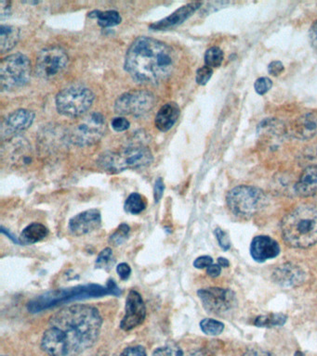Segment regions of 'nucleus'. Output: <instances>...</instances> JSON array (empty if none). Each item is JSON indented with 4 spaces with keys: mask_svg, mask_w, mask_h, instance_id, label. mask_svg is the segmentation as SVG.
I'll use <instances>...</instances> for the list:
<instances>
[{
    "mask_svg": "<svg viewBox=\"0 0 317 356\" xmlns=\"http://www.w3.org/2000/svg\"><path fill=\"white\" fill-rule=\"evenodd\" d=\"M116 272H118L119 278H120L122 281H128L129 277H131L132 268L128 263H121L120 265L116 268Z\"/></svg>",
    "mask_w": 317,
    "mask_h": 356,
    "instance_id": "obj_38",
    "label": "nucleus"
},
{
    "mask_svg": "<svg viewBox=\"0 0 317 356\" xmlns=\"http://www.w3.org/2000/svg\"><path fill=\"white\" fill-rule=\"evenodd\" d=\"M94 94L85 86H75L64 89L56 97L59 113L67 117H78L91 107Z\"/></svg>",
    "mask_w": 317,
    "mask_h": 356,
    "instance_id": "obj_8",
    "label": "nucleus"
},
{
    "mask_svg": "<svg viewBox=\"0 0 317 356\" xmlns=\"http://www.w3.org/2000/svg\"><path fill=\"white\" fill-rule=\"evenodd\" d=\"M218 265H221V268H228L230 265L229 261L224 257H219L218 259Z\"/></svg>",
    "mask_w": 317,
    "mask_h": 356,
    "instance_id": "obj_47",
    "label": "nucleus"
},
{
    "mask_svg": "<svg viewBox=\"0 0 317 356\" xmlns=\"http://www.w3.org/2000/svg\"><path fill=\"white\" fill-rule=\"evenodd\" d=\"M213 75V70L212 68L207 66V65H205V66H203L201 68H199V70H197V83L199 84L200 86H205L206 84L210 81V79L211 78V76Z\"/></svg>",
    "mask_w": 317,
    "mask_h": 356,
    "instance_id": "obj_32",
    "label": "nucleus"
},
{
    "mask_svg": "<svg viewBox=\"0 0 317 356\" xmlns=\"http://www.w3.org/2000/svg\"><path fill=\"white\" fill-rule=\"evenodd\" d=\"M146 307L142 296L136 290L129 292L125 307V315L120 322V328L124 331H131L145 322Z\"/></svg>",
    "mask_w": 317,
    "mask_h": 356,
    "instance_id": "obj_13",
    "label": "nucleus"
},
{
    "mask_svg": "<svg viewBox=\"0 0 317 356\" xmlns=\"http://www.w3.org/2000/svg\"><path fill=\"white\" fill-rule=\"evenodd\" d=\"M295 191L300 197H316L317 196V165L308 167L295 186Z\"/></svg>",
    "mask_w": 317,
    "mask_h": 356,
    "instance_id": "obj_20",
    "label": "nucleus"
},
{
    "mask_svg": "<svg viewBox=\"0 0 317 356\" xmlns=\"http://www.w3.org/2000/svg\"><path fill=\"white\" fill-rule=\"evenodd\" d=\"M243 356H273L272 353L262 349L248 350Z\"/></svg>",
    "mask_w": 317,
    "mask_h": 356,
    "instance_id": "obj_44",
    "label": "nucleus"
},
{
    "mask_svg": "<svg viewBox=\"0 0 317 356\" xmlns=\"http://www.w3.org/2000/svg\"><path fill=\"white\" fill-rule=\"evenodd\" d=\"M31 76V64L21 53L12 54L0 64V84L1 88L9 91L24 86Z\"/></svg>",
    "mask_w": 317,
    "mask_h": 356,
    "instance_id": "obj_7",
    "label": "nucleus"
},
{
    "mask_svg": "<svg viewBox=\"0 0 317 356\" xmlns=\"http://www.w3.org/2000/svg\"><path fill=\"white\" fill-rule=\"evenodd\" d=\"M306 278L302 268L293 263H284L273 271V279L284 288H295L302 285Z\"/></svg>",
    "mask_w": 317,
    "mask_h": 356,
    "instance_id": "obj_16",
    "label": "nucleus"
},
{
    "mask_svg": "<svg viewBox=\"0 0 317 356\" xmlns=\"http://www.w3.org/2000/svg\"><path fill=\"white\" fill-rule=\"evenodd\" d=\"M115 263L116 260L114 258L112 250L107 248L100 252L96 262H95V265H96V268L109 271L112 266L115 265Z\"/></svg>",
    "mask_w": 317,
    "mask_h": 356,
    "instance_id": "obj_29",
    "label": "nucleus"
},
{
    "mask_svg": "<svg viewBox=\"0 0 317 356\" xmlns=\"http://www.w3.org/2000/svg\"><path fill=\"white\" fill-rule=\"evenodd\" d=\"M1 232L5 234V235H6L8 238H10V240L13 241V243L21 244L20 241H19L18 238H16V236H13L12 234H10L9 230L5 229L3 227H1Z\"/></svg>",
    "mask_w": 317,
    "mask_h": 356,
    "instance_id": "obj_46",
    "label": "nucleus"
},
{
    "mask_svg": "<svg viewBox=\"0 0 317 356\" xmlns=\"http://www.w3.org/2000/svg\"><path fill=\"white\" fill-rule=\"evenodd\" d=\"M102 319L96 307L75 304L51 317L42 349L50 356H78L91 349L101 333Z\"/></svg>",
    "mask_w": 317,
    "mask_h": 356,
    "instance_id": "obj_1",
    "label": "nucleus"
},
{
    "mask_svg": "<svg viewBox=\"0 0 317 356\" xmlns=\"http://www.w3.org/2000/svg\"><path fill=\"white\" fill-rule=\"evenodd\" d=\"M129 231H131V228L128 225L121 224L119 225L116 232L110 236L109 243L111 245L118 247L123 244L128 238Z\"/></svg>",
    "mask_w": 317,
    "mask_h": 356,
    "instance_id": "obj_30",
    "label": "nucleus"
},
{
    "mask_svg": "<svg viewBox=\"0 0 317 356\" xmlns=\"http://www.w3.org/2000/svg\"><path fill=\"white\" fill-rule=\"evenodd\" d=\"M146 202L139 193H132L125 203V211L132 214H139L145 211Z\"/></svg>",
    "mask_w": 317,
    "mask_h": 356,
    "instance_id": "obj_26",
    "label": "nucleus"
},
{
    "mask_svg": "<svg viewBox=\"0 0 317 356\" xmlns=\"http://www.w3.org/2000/svg\"><path fill=\"white\" fill-rule=\"evenodd\" d=\"M152 356H183V352L178 345L167 344L157 348Z\"/></svg>",
    "mask_w": 317,
    "mask_h": 356,
    "instance_id": "obj_31",
    "label": "nucleus"
},
{
    "mask_svg": "<svg viewBox=\"0 0 317 356\" xmlns=\"http://www.w3.org/2000/svg\"><path fill=\"white\" fill-rule=\"evenodd\" d=\"M224 54L218 47L208 48L205 53V64L210 68H218L223 64Z\"/></svg>",
    "mask_w": 317,
    "mask_h": 356,
    "instance_id": "obj_28",
    "label": "nucleus"
},
{
    "mask_svg": "<svg viewBox=\"0 0 317 356\" xmlns=\"http://www.w3.org/2000/svg\"><path fill=\"white\" fill-rule=\"evenodd\" d=\"M197 295L206 311L218 317H226L237 306V296L229 289L208 288L199 290Z\"/></svg>",
    "mask_w": 317,
    "mask_h": 356,
    "instance_id": "obj_9",
    "label": "nucleus"
},
{
    "mask_svg": "<svg viewBox=\"0 0 317 356\" xmlns=\"http://www.w3.org/2000/svg\"><path fill=\"white\" fill-rule=\"evenodd\" d=\"M164 190L165 185L163 180H162L161 178H157L154 187V202L158 203L159 200L162 199V197H163Z\"/></svg>",
    "mask_w": 317,
    "mask_h": 356,
    "instance_id": "obj_37",
    "label": "nucleus"
},
{
    "mask_svg": "<svg viewBox=\"0 0 317 356\" xmlns=\"http://www.w3.org/2000/svg\"><path fill=\"white\" fill-rule=\"evenodd\" d=\"M0 12H1V20H4L5 18H7L8 16L10 15V2L2 1L1 4H0Z\"/></svg>",
    "mask_w": 317,
    "mask_h": 356,
    "instance_id": "obj_45",
    "label": "nucleus"
},
{
    "mask_svg": "<svg viewBox=\"0 0 317 356\" xmlns=\"http://www.w3.org/2000/svg\"><path fill=\"white\" fill-rule=\"evenodd\" d=\"M309 39L311 47L317 53V21L311 26L310 32H309Z\"/></svg>",
    "mask_w": 317,
    "mask_h": 356,
    "instance_id": "obj_41",
    "label": "nucleus"
},
{
    "mask_svg": "<svg viewBox=\"0 0 317 356\" xmlns=\"http://www.w3.org/2000/svg\"><path fill=\"white\" fill-rule=\"evenodd\" d=\"M153 161L150 149L143 146H132L118 151H108L98 159L99 167L105 172L116 174L129 169L148 167Z\"/></svg>",
    "mask_w": 317,
    "mask_h": 356,
    "instance_id": "obj_5",
    "label": "nucleus"
},
{
    "mask_svg": "<svg viewBox=\"0 0 317 356\" xmlns=\"http://www.w3.org/2000/svg\"><path fill=\"white\" fill-rule=\"evenodd\" d=\"M221 273V266L219 265H211L207 268V274L211 278H217Z\"/></svg>",
    "mask_w": 317,
    "mask_h": 356,
    "instance_id": "obj_43",
    "label": "nucleus"
},
{
    "mask_svg": "<svg viewBox=\"0 0 317 356\" xmlns=\"http://www.w3.org/2000/svg\"><path fill=\"white\" fill-rule=\"evenodd\" d=\"M101 225V213L96 209H91L70 219L69 228L72 235L80 236L98 230Z\"/></svg>",
    "mask_w": 317,
    "mask_h": 356,
    "instance_id": "obj_14",
    "label": "nucleus"
},
{
    "mask_svg": "<svg viewBox=\"0 0 317 356\" xmlns=\"http://www.w3.org/2000/svg\"><path fill=\"white\" fill-rule=\"evenodd\" d=\"M284 243L292 248L306 249L317 243V208L300 205L284 217L281 223Z\"/></svg>",
    "mask_w": 317,
    "mask_h": 356,
    "instance_id": "obj_3",
    "label": "nucleus"
},
{
    "mask_svg": "<svg viewBox=\"0 0 317 356\" xmlns=\"http://www.w3.org/2000/svg\"><path fill=\"white\" fill-rule=\"evenodd\" d=\"M284 65L281 62L275 61L271 62L269 66H268V72H269L270 75L273 76L280 75L282 73L284 72Z\"/></svg>",
    "mask_w": 317,
    "mask_h": 356,
    "instance_id": "obj_40",
    "label": "nucleus"
},
{
    "mask_svg": "<svg viewBox=\"0 0 317 356\" xmlns=\"http://www.w3.org/2000/svg\"><path fill=\"white\" fill-rule=\"evenodd\" d=\"M287 320H288V317L284 314L260 315L254 321V325L259 328L280 327V326L284 325Z\"/></svg>",
    "mask_w": 317,
    "mask_h": 356,
    "instance_id": "obj_24",
    "label": "nucleus"
},
{
    "mask_svg": "<svg viewBox=\"0 0 317 356\" xmlns=\"http://www.w3.org/2000/svg\"><path fill=\"white\" fill-rule=\"evenodd\" d=\"M110 294L107 287L97 284L80 285L67 289L51 290L30 301L27 310L32 314H37L69 301L84 300V299L99 298Z\"/></svg>",
    "mask_w": 317,
    "mask_h": 356,
    "instance_id": "obj_4",
    "label": "nucleus"
},
{
    "mask_svg": "<svg viewBox=\"0 0 317 356\" xmlns=\"http://www.w3.org/2000/svg\"><path fill=\"white\" fill-rule=\"evenodd\" d=\"M67 64L69 56L61 48H47L37 57L36 73L39 77L51 79L66 69Z\"/></svg>",
    "mask_w": 317,
    "mask_h": 356,
    "instance_id": "obj_12",
    "label": "nucleus"
},
{
    "mask_svg": "<svg viewBox=\"0 0 317 356\" xmlns=\"http://www.w3.org/2000/svg\"><path fill=\"white\" fill-rule=\"evenodd\" d=\"M129 126H131V124L124 117H116V118L113 119L112 127L116 132L126 131L127 129H129Z\"/></svg>",
    "mask_w": 317,
    "mask_h": 356,
    "instance_id": "obj_36",
    "label": "nucleus"
},
{
    "mask_svg": "<svg viewBox=\"0 0 317 356\" xmlns=\"http://www.w3.org/2000/svg\"><path fill=\"white\" fill-rule=\"evenodd\" d=\"M120 356H147V355H146L145 347L142 346V345H136V346L126 348L121 353Z\"/></svg>",
    "mask_w": 317,
    "mask_h": 356,
    "instance_id": "obj_35",
    "label": "nucleus"
},
{
    "mask_svg": "<svg viewBox=\"0 0 317 356\" xmlns=\"http://www.w3.org/2000/svg\"><path fill=\"white\" fill-rule=\"evenodd\" d=\"M226 203L234 216L240 218H249L264 208L267 198L259 187L243 185L230 190Z\"/></svg>",
    "mask_w": 317,
    "mask_h": 356,
    "instance_id": "obj_6",
    "label": "nucleus"
},
{
    "mask_svg": "<svg viewBox=\"0 0 317 356\" xmlns=\"http://www.w3.org/2000/svg\"><path fill=\"white\" fill-rule=\"evenodd\" d=\"M48 234V228L44 225L39 224V223H33V224L27 225L24 228L23 232L21 233L19 241L24 245H31V244L39 243V241L44 240Z\"/></svg>",
    "mask_w": 317,
    "mask_h": 356,
    "instance_id": "obj_22",
    "label": "nucleus"
},
{
    "mask_svg": "<svg viewBox=\"0 0 317 356\" xmlns=\"http://www.w3.org/2000/svg\"><path fill=\"white\" fill-rule=\"evenodd\" d=\"M294 356H305V353L300 352V350H297L296 353H294Z\"/></svg>",
    "mask_w": 317,
    "mask_h": 356,
    "instance_id": "obj_48",
    "label": "nucleus"
},
{
    "mask_svg": "<svg viewBox=\"0 0 317 356\" xmlns=\"http://www.w3.org/2000/svg\"><path fill=\"white\" fill-rule=\"evenodd\" d=\"M107 289L109 290L110 294L114 296L121 295L120 289L118 287V285L116 284V282L113 281V279H109L107 284Z\"/></svg>",
    "mask_w": 317,
    "mask_h": 356,
    "instance_id": "obj_42",
    "label": "nucleus"
},
{
    "mask_svg": "<svg viewBox=\"0 0 317 356\" xmlns=\"http://www.w3.org/2000/svg\"><path fill=\"white\" fill-rule=\"evenodd\" d=\"M280 254V247L275 240L267 236H258L251 244V254L256 262L264 263L273 259Z\"/></svg>",
    "mask_w": 317,
    "mask_h": 356,
    "instance_id": "obj_17",
    "label": "nucleus"
},
{
    "mask_svg": "<svg viewBox=\"0 0 317 356\" xmlns=\"http://www.w3.org/2000/svg\"><path fill=\"white\" fill-rule=\"evenodd\" d=\"M214 234H215L217 241H218L221 248L224 250V251H228L230 247H231V243H230L228 234H227L226 231H224L219 227L214 230Z\"/></svg>",
    "mask_w": 317,
    "mask_h": 356,
    "instance_id": "obj_34",
    "label": "nucleus"
},
{
    "mask_svg": "<svg viewBox=\"0 0 317 356\" xmlns=\"http://www.w3.org/2000/svg\"><path fill=\"white\" fill-rule=\"evenodd\" d=\"M35 120L33 111L18 110L10 114L2 127V134H17L32 126Z\"/></svg>",
    "mask_w": 317,
    "mask_h": 356,
    "instance_id": "obj_19",
    "label": "nucleus"
},
{
    "mask_svg": "<svg viewBox=\"0 0 317 356\" xmlns=\"http://www.w3.org/2000/svg\"><path fill=\"white\" fill-rule=\"evenodd\" d=\"M211 265H213L212 257L208 256V255L197 258L194 262V266L197 269L208 268H210Z\"/></svg>",
    "mask_w": 317,
    "mask_h": 356,
    "instance_id": "obj_39",
    "label": "nucleus"
},
{
    "mask_svg": "<svg viewBox=\"0 0 317 356\" xmlns=\"http://www.w3.org/2000/svg\"><path fill=\"white\" fill-rule=\"evenodd\" d=\"M180 116V107L175 102H169L161 107L156 116V127L162 132L169 131Z\"/></svg>",
    "mask_w": 317,
    "mask_h": 356,
    "instance_id": "obj_21",
    "label": "nucleus"
},
{
    "mask_svg": "<svg viewBox=\"0 0 317 356\" xmlns=\"http://www.w3.org/2000/svg\"><path fill=\"white\" fill-rule=\"evenodd\" d=\"M156 97L145 91H131L119 97L116 102L115 111L119 115H145L154 108Z\"/></svg>",
    "mask_w": 317,
    "mask_h": 356,
    "instance_id": "obj_10",
    "label": "nucleus"
},
{
    "mask_svg": "<svg viewBox=\"0 0 317 356\" xmlns=\"http://www.w3.org/2000/svg\"><path fill=\"white\" fill-rule=\"evenodd\" d=\"M20 32L18 28L10 26L0 27V51L2 53L12 50L17 44Z\"/></svg>",
    "mask_w": 317,
    "mask_h": 356,
    "instance_id": "obj_23",
    "label": "nucleus"
},
{
    "mask_svg": "<svg viewBox=\"0 0 317 356\" xmlns=\"http://www.w3.org/2000/svg\"><path fill=\"white\" fill-rule=\"evenodd\" d=\"M287 135L299 140H311L317 135V113L302 114L286 127Z\"/></svg>",
    "mask_w": 317,
    "mask_h": 356,
    "instance_id": "obj_15",
    "label": "nucleus"
},
{
    "mask_svg": "<svg viewBox=\"0 0 317 356\" xmlns=\"http://www.w3.org/2000/svg\"><path fill=\"white\" fill-rule=\"evenodd\" d=\"M107 130L105 117L99 113L89 114L73 130L72 142L80 147L98 142Z\"/></svg>",
    "mask_w": 317,
    "mask_h": 356,
    "instance_id": "obj_11",
    "label": "nucleus"
},
{
    "mask_svg": "<svg viewBox=\"0 0 317 356\" xmlns=\"http://www.w3.org/2000/svg\"><path fill=\"white\" fill-rule=\"evenodd\" d=\"M175 66V53L164 42L138 37L126 55L125 69L137 82L157 84L169 77Z\"/></svg>",
    "mask_w": 317,
    "mask_h": 356,
    "instance_id": "obj_2",
    "label": "nucleus"
},
{
    "mask_svg": "<svg viewBox=\"0 0 317 356\" xmlns=\"http://www.w3.org/2000/svg\"><path fill=\"white\" fill-rule=\"evenodd\" d=\"M2 356H8V355H2Z\"/></svg>",
    "mask_w": 317,
    "mask_h": 356,
    "instance_id": "obj_49",
    "label": "nucleus"
},
{
    "mask_svg": "<svg viewBox=\"0 0 317 356\" xmlns=\"http://www.w3.org/2000/svg\"><path fill=\"white\" fill-rule=\"evenodd\" d=\"M91 13L95 15L89 16L96 18L98 20L99 26L104 27V28L118 26L121 23V16L116 10H107V12L96 10V12Z\"/></svg>",
    "mask_w": 317,
    "mask_h": 356,
    "instance_id": "obj_25",
    "label": "nucleus"
},
{
    "mask_svg": "<svg viewBox=\"0 0 317 356\" xmlns=\"http://www.w3.org/2000/svg\"><path fill=\"white\" fill-rule=\"evenodd\" d=\"M200 328L206 335L217 336L223 333L224 330V323L212 319H203L200 322Z\"/></svg>",
    "mask_w": 317,
    "mask_h": 356,
    "instance_id": "obj_27",
    "label": "nucleus"
},
{
    "mask_svg": "<svg viewBox=\"0 0 317 356\" xmlns=\"http://www.w3.org/2000/svg\"><path fill=\"white\" fill-rule=\"evenodd\" d=\"M272 80L268 77L257 79L255 84H254V88H255V91L259 95L266 94L272 88Z\"/></svg>",
    "mask_w": 317,
    "mask_h": 356,
    "instance_id": "obj_33",
    "label": "nucleus"
},
{
    "mask_svg": "<svg viewBox=\"0 0 317 356\" xmlns=\"http://www.w3.org/2000/svg\"><path fill=\"white\" fill-rule=\"evenodd\" d=\"M201 6L202 3H200V2H193V3L187 4L185 6H183L176 10L169 17L152 24L150 28L161 31V30L170 29L177 26L179 24H183L190 16L194 15Z\"/></svg>",
    "mask_w": 317,
    "mask_h": 356,
    "instance_id": "obj_18",
    "label": "nucleus"
}]
</instances>
